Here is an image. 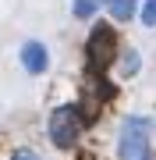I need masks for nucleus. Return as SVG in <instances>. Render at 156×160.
I'll return each mask as SVG.
<instances>
[{"instance_id": "obj_1", "label": "nucleus", "mask_w": 156, "mask_h": 160, "mask_svg": "<svg viewBox=\"0 0 156 160\" xmlns=\"http://www.w3.org/2000/svg\"><path fill=\"white\" fill-rule=\"evenodd\" d=\"M145 153H149V121L128 118L121 128V157L124 160H145Z\"/></svg>"}, {"instance_id": "obj_2", "label": "nucleus", "mask_w": 156, "mask_h": 160, "mask_svg": "<svg viewBox=\"0 0 156 160\" xmlns=\"http://www.w3.org/2000/svg\"><path fill=\"white\" fill-rule=\"evenodd\" d=\"M78 128H82V118H78V107H57L50 114V139L57 146H71L78 139Z\"/></svg>"}, {"instance_id": "obj_3", "label": "nucleus", "mask_w": 156, "mask_h": 160, "mask_svg": "<svg viewBox=\"0 0 156 160\" xmlns=\"http://www.w3.org/2000/svg\"><path fill=\"white\" fill-rule=\"evenodd\" d=\"M114 46H117V36L110 25H99V29L89 36V61L92 68H106L110 57H114Z\"/></svg>"}, {"instance_id": "obj_4", "label": "nucleus", "mask_w": 156, "mask_h": 160, "mask_svg": "<svg viewBox=\"0 0 156 160\" xmlns=\"http://www.w3.org/2000/svg\"><path fill=\"white\" fill-rule=\"evenodd\" d=\"M21 64H25V71H32V75L46 71V64H50L46 46H43V43H25L21 46Z\"/></svg>"}, {"instance_id": "obj_5", "label": "nucleus", "mask_w": 156, "mask_h": 160, "mask_svg": "<svg viewBox=\"0 0 156 160\" xmlns=\"http://www.w3.org/2000/svg\"><path fill=\"white\" fill-rule=\"evenodd\" d=\"M110 4V14L117 18V22H128V18L135 14V0H106Z\"/></svg>"}, {"instance_id": "obj_6", "label": "nucleus", "mask_w": 156, "mask_h": 160, "mask_svg": "<svg viewBox=\"0 0 156 160\" xmlns=\"http://www.w3.org/2000/svg\"><path fill=\"white\" fill-rule=\"evenodd\" d=\"M99 0H75V18H92Z\"/></svg>"}, {"instance_id": "obj_7", "label": "nucleus", "mask_w": 156, "mask_h": 160, "mask_svg": "<svg viewBox=\"0 0 156 160\" xmlns=\"http://www.w3.org/2000/svg\"><path fill=\"white\" fill-rule=\"evenodd\" d=\"M135 71H139V53L128 50L124 57H121V75H135Z\"/></svg>"}, {"instance_id": "obj_8", "label": "nucleus", "mask_w": 156, "mask_h": 160, "mask_svg": "<svg viewBox=\"0 0 156 160\" xmlns=\"http://www.w3.org/2000/svg\"><path fill=\"white\" fill-rule=\"evenodd\" d=\"M142 25H156V0H145V7H142Z\"/></svg>"}, {"instance_id": "obj_9", "label": "nucleus", "mask_w": 156, "mask_h": 160, "mask_svg": "<svg viewBox=\"0 0 156 160\" xmlns=\"http://www.w3.org/2000/svg\"><path fill=\"white\" fill-rule=\"evenodd\" d=\"M11 160H39V157H35V153H32V149H18V153H14Z\"/></svg>"}]
</instances>
